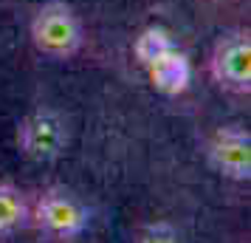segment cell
Here are the masks:
<instances>
[{
	"mask_svg": "<svg viewBox=\"0 0 251 243\" xmlns=\"http://www.w3.org/2000/svg\"><path fill=\"white\" fill-rule=\"evenodd\" d=\"M31 226V198L17 184L0 181V238H9Z\"/></svg>",
	"mask_w": 251,
	"mask_h": 243,
	"instance_id": "52a82bcc",
	"label": "cell"
},
{
	"mask_svg": "<svg viewBox=\"0 0 251 243\" xmlns=\"http://www.w3.org/2000/svg\"><path fill=\"white\" fill-rule=\"evenodd\" d=\"M172 46H178V40L172 37L170 28H164V26H147V28H141L138 37L133 40V57H136V62L144 68V65H150L155 57H161L164 51H170Z\"/></svg>",
	"mask_w": 251,
	"mask_h": 243,
	"instance_id": "ba28073f",
	"label": "cell"
},
{
	"mask_svg": "<svg viewBox=\"0 0 251 243\" xmlns=\"http://www.w3.org/2000/svg\"><path fill=\"white\" fill-rule=\"evenodd\" d=\"M209 77L231 93L251 91V34L228 31L220 34L209 54Z\"/></svg>",
	"mask_w": 251,
	"mask_h": 243,
	"instance_id": "277c9868",
	"label": "cell"
},
{
	"mask_svg": "<svg viewBox=\"0 0 251 243\" xmlns=\"http://www.w3.org/2000/svg\"><path fill=\"white\" fill-rule=\"evenodd\" d=\"M31 226L51 241H76L91 226V209L68 187H46L31 201Z\"/></svg>",
	"mask_w": 251,
	"mask_h": 243,
	"instance_id": "7a4b0ae2",
	"label": "cell"
},
{
	"mask_svg": "<svg viewBox=\"0 0 251 243\" xmlns=\"http://www.w3.org/2000/svg\"><path fill=\"white\" fill-rule=\"evenodd\" d=\"M17 150L23 153L28 162L51 164L62 159L68 150L71 130L65 116L54 108H34L17 122Z\"/></svg>",
	"mask_w": 251,
	"mask_h": 243,
	"instance_id": "3957f363",
	"label": "cell"
},
{
	"mask_svg": "<svg viewBox=\"0 0 251 243\" xmlns=\"http://www.w3.org/2000/svg\"><path fill=\"white\" fill-rule=\"evenodd\" d=\"M144 71H147L150 85L164 96H181L192 85V62L181 46H172L170 51H164L150 65H144Z\"/></svg>",
	"mask_w": 251,
	"mask_h": 243,
	"instance_id": "8992f818",
	"label": "cell"
},
{
	"mask_svg": "<svg viewBox=\"0 0 251 243\" xmlns=\"http://www.w3.org/2000/svg\"><path fill=\"white\" fill-rule=\"evenodd\" d=\"M31 46L48 59H71L82 51L85 28L79 14L65 0H48L31 17L28 26Z\"/></svg>",
	"mask_w": 251,
	"mask_h": 243,
	"instance_id": "6da1fadb",
	"label": "cell"
},
{
	"mask_svg": "<svg viewBox=\"0 0 251 243\" xmlns=\"http://www.w3.org/2000/svg\"><path fill=\"white\" fill-rule=\"evenodd\" d=\"M206 164L228 181H249L251 178V136L240 125L217 128L203 144Z\"/></svg>",
	"mask_w": 251,
	"mask_h": 243,
	"instance_id": "5b68a950",
	"label": "cell"
},
{
	"mask_svg": "<svg viewBox=\"0 0 251 243\" xmlns=\"http://www.w3.org/2000/svg\"><path fill=\"white\" fill-rule=\"evenodd\" d=\"M136 243H183V235L170 220H152L136 232Z\"/></svg>",
	"mask_w": 251,
	"mask_h": 243,
	"instance_id": "9c48e42d",
	"label": "cell"
}]
</instances>
